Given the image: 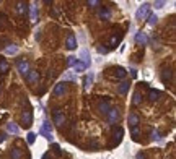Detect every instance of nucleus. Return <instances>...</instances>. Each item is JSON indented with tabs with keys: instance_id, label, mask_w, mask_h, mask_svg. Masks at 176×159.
Returning a JSON list of instances; mask_svg holds the SVG:
<instances>
[{
	"instance_id": "nucleus-1",
	"label": "nucleus",
	"mask_w": 176,
	"mask_h": 159,
	"mask_svg": "<svg viewBox=\"0 0 176 159\" xmlns=\"http://www.w3.org/2000/svg\"><path fill=\"white\" fill-rule=\"evenodd\" d=\"M39 135H42L47 141H54V133H52V127H51V123L47 122V120H44L41 125V128H39Z\"/></svg>"
},
{
	"instance_id": "nucleus-2",
	"label": "nucleus",
	"mask_w": 176,
	"mask_h": 159,
	"mask_svg": "<svg viewBox=\"0 0 176 159\" xmlns=\"http://www.w3.org/2000/svg\"><path fill=\"white\" fill-rule=\"evenodd\" d=\"M148 13H150V3H142L139 8H137V12H135V20L137 21L145 20V18L148 17Z\"/></svg>"
},
{
	"instance_id": "nucleus-3",
	"label": "nucleus",
	"mask_w": 176,
	"mask_h": 159,
	"mask_svg": "<svg viewBox=\"0 0 176 159\" xmlns=\"http://www.w3.org/2000/svg\"><path fill=\"white\" fill-rule=\"evenodd\" d=\"M52 93H54V96H62V94H65L67 93V85H65V81L57 83V85L54 86Z\"/></svg>"
},
{
	"instance_id": "nucleus-4",
	"label": "nucleus",
	"mask_w": 176,
	"mask_h": 159,
	"mask_svg": "<svg viewBox=\"0 0 176 159\" xmlns=\"http://www.w3.org/2000/svg\"><path fill=\"white\" fill-rule=\"evenodd\" d=\"M118 120H119V110L118 109H109V112H108V123H109V125H114Z\"/></svg>"
},
{
	"instance_id": "nucleus-5",
	"label": "nucleus",
	"mask_w": 176,
	"mask_h": 159,
	"mask_svg": "<svg viewBox=\"0 0 176 159\" xmlns=\"http://www.w3.org/2000/svg\"><path fill=\"white\" fill-rule=\"evenodd\" d=\"M78 60L82 62L83 65L86 67V68H88V67L91 65V59H90V54H88V50L86 49H83L82 52H80V59H78Z\"/></svg>"
},
{
	"instance_id": "nucleus-6",
	"label": "nucleus",
	"mask_w": 176,
	"mask_h": 159,
	"mask_svg": "<svg viewBox=\"0 0 176 159\" xmlns=\"http://www.w3.org/2000/svg\"><path fill=\"white\" fill-rule=\"evenodd\" d=\"M64 122H65V117H64V114H62L61 109H56L54 110V123L56 125H64Z\"/></svg>"
},
{
	"instance_id": "nucleus-7",
	"label": "nucleus",
	"mask_w": 176,
	"mask_h": 159,
	"mask_svg": "<svg viewBox=\"0 0 176 159\" xmlns=\"http://www.w3.org/2000/svg\"><path fill=\"white\" fill-rule=\"evenodd\" d=\"M17 68H18V72H20L21 75H25V76H26V75H28V72H29V63L26 60H20L17 63Z\"/></svg>"
},
{
	"instance_id": "nucleus-8",
	"label": "nucleus",
	"mask_w": 176,
	"mask_h": 159,
	"mask_svg": "<svg viewBox=\"0 0 176 159\" xmlns=\"http://www.w3.org/2000/svg\"><path fill=\"white\" fill-rule=\"evenodd\" d=\"M135 42L139 45H147L148 44V37L145 33H142V31H139V33L135 34Z\"/></svg>"
},
{
	"instance_id": "nucleus-9",
	"label": "nucleus",
	"mask_w": 176,
	"mask_h": 159,
	"mask_svg": "<svg viewBox=\"0 0 176 159\" xmlns=\"http://www.w3.org/2000/svg\"><path fill=\"white\" fill-rule=\"evenodd\" d=\"M67 49H69V50L77 49V39H75V36L72 33L67 34Z\"/></svg>"
},
{
	"instance_id": "nucleus-10",
	"label": "nucleus",
	"mask_w": 176,
	"mask_h": 159,
	"mask_svg": "<svg viewBox=\"0 0 176 159\" xmlns=\"http://www.w3.org/2000/svg\"><path fill=\"white\" fill-rule=\"evenodd\" d=\"M38 13H39V10H38V3H36V2H33L31 7H29V20L36 21L38 20Z\"/></svg>"
},
{
	"instance_id": "nucleus-11",
	"label": "nucleus",
	"mask_w": 176,
	"mask_h": 159,
	"mask_svg": "<svg viewBox=\"0 0 176 159\" xmlns=\"http://www.w3.org/2000/svg\"><path fill=\"white\" fill-rule=\"evenodd\" d=\"M21 122L25 123L26 127L31 125V122H33V114H31V110H25V112H23V115H21Z\"/></svg>"
},
{
	"instance_id": "nucleus-12",
	"label": "nucleus",
	"mask_w": 176,
	"mask_h": 159,
	"mask_svg": "<svg viewBox=\"0 0 176 159\" xmlns=\"http://www.w3.org/2000/svg\"><path fill=\"white\" fill-rule=\"evenodd\" d=\"M122 135H124V130L122 128H118V130L114 131V138H113V145H119L121 143V140H122Z\"/></svg>"
},
{
	"instance_id": "nucleus-13",
	"label": "nucleus",
	"mask_w": 176,
	"mask_h": 159,
	"mask_svg": "<svg viewBox=\"0 0 176 159\" xmlns=\"http://www.w3.org/2000/svg\"><path fill=\"white\" fill-rule=\"evenodd\" d=\"M26 80H28L29 83L38 81V80H39V73H38L36 70H29V72H28V75H26Z\"/></svg>"
},
{
	"instance_id": "nucleus-14",
	"label": "nucleus",
	"mask_w": 176,
	"mask_h": 159,
	"mask_svg": "<svg viewBox=\"0 0 176 159\" xmlns=\"http://www.w3.org/2000/svg\"><path fill=\"white\" fill-rule=\"evenodd\" d=\"M127 122H129L131 128H132V127H139V115H137V114H129Z\"/></svg>"
},
{
	"instance_id": "nucleus-15",
	"label": "nucleus",
	"mask_w": 176,
	"mask_h": 159,
	"mask_svg": "<svg viewBox=\"0 0 176 159\" xmlns=\"http://www.w3.org/2000/svg\"><path fill=\"white\" fill-rule=\"evenodd\" d=\"M7 131L12 133V135H18V133H20V127H18L17 123L10 122V123H7Z\"/></svg>"
},
{
	"instance_id": "nucleus-16",
	"label": "nucleus",
	"mask_w": 176,
	"mask_h": 159,
	"mask_svg": "<svg viewBox=\"0 0 176 159\" xmlns=\"http://www.w3.org/2000/svg\"><path fill=\"white\" fill-rule=\"evenodd\" d=\"M98 17L101 18V20H109V18H111V10L108 8V7H103V8L99 10Z\"/></svg>"
},
{
	"instance_id": "nucleus-17",
	"label": "nucleus",
	"mask_w": 176,
	"mask_h": 159,
	"mask_svg": "<svg viewBox=\"0 0 176 159\" xmlns=\"http://www.w3.org/2000/svg\"><path fill=\"white\" fill-rule=\"evenodd\" d=\"M129 88H131V83H129V81H122L121 85L118 86V93L119 94H126L127 91H129Z\"/></svg>"
},
{
	"instance_id": "nucleus-18",
	"label": "nucleus",
	"mask_w": 176,
	"mask_h": 159,
	"mask_svg": "<svg viewBox=\"0 0 176 159\" xmlns=\"http://www.w3.org/2000/svg\"><path fill=\"white\" fill-rule=\"evenodd\" d=\"M72 68H74V72H75V73H80V72H85V70H86V67L83 65L82 62H80V60L77 59V62H75L74 65H72Z\"/></svg>"
},
{
	"instance_id": "nucleus-19",
	"label": "nucleus",
	"mask_w": 176,
	"mask_h": 159,
	"mask_svg": "<svg viewBox=\"0 0 176 159\" xmlns=\"http://www.w3.org/2000/svg\"><path fill=\"white\" fill-rule=\"evenodd\" d=\"M93 73H90V75H86L85 78H83V88H85V89H88V88H90L91 85H93Z\"/></svg>"
},
{
	"instance_id": "nucleus-20",
	"label": "nucleus",
	"mask_w": 176,
	"mask_h": 159,
	"mask_svg": "<svg viewBox=\"0 0 176 159\" xmlns=\"http://www.w3.org/2000/svg\"><path fill=\"white\" fill-rule=\"evenodd\" d=\"M109 109H111V102L109 101H103L101 104H99V112H101V114H108Z\"/></svg>"
},
{
	"instance_id": "nucleus-21",
	"label": "nucleus",
	"mask_w": 176,
	"mask_h": 159,
	"mask_svg": "<svg viewBox=\"0 0 176 159\" xmlns=\"http://www.w3.org/2000/svg\"><path fill=\"white\" fill-rule=\"evenodd\" d=\"M5 54H8V55H15V54H18V45L8 44L7 47H5Z\"/></svg>"
},
{
	"instance_id": "nucleus-22",
	"label": "nucleus",
	"mask_w": 176,
	"mask_h": 159,
	"mask_svg": "<svg viewBox=\"0 0 176 159\" xmlns=\"http://www.w3.org/2000/svg\"><path fill=\"white\" fill-rule=\"evenodd\" d=\"M160 96H161V93H160V91H155V89H152L150 93H148V99H150L152 102L158 101V99H160Z\"/></svg>"
},
{
	"instance_id": "nucleus-23",
	"label": "nucleus",
	"mask_w": 176,
	"mask_h": 159,
	"mask_svg": "<svg viewBox=\"0 0 176 159\" xmlns=\"http://www.w3.org/2000/svg\"><path fill=\"white\" fill-rule=\"evenodd\" d=\"M147 23H148V26H155L157 23H158V17H157V15H148Z\"/></svg>"
},
{
	"instance_id": "nucleus-24",
	"label": "nucleus",
	"mask_w": 176,
	"mask_h": 159,
	"mask_svg": "<svg viewBox=\"0 0 176 159\" xmlns=\"http://www.w3.org/2000/svg\"><path fill=\"white\" fill-rule=\"evenodd\" d=\"M0 72L2 73H7L8 72V62L7 60H0Z\"/></svg>"
},
{
	"instance_id": "nucleus-25",
	"label": "nucleus",
	"mask_w": 176,
	"mask_h": 159,
	"mask_svg": "<svg viewBox=\"0 0 176 159\" xmlns=\"http://www.w3.org/2000/svg\"><path fill=\"white\" fill-rule=\"evenodd\" d=\"M140 102H142L140 93H135V94H134V98H132V104H134V106H140Z\"/></svg>"
},
{
	"instance_id": "nucleus-26",
	"label": "nucleus",
	"mask_w": 176,
	"mask_h": 159,
	"mask_svg": "<svg viewBox=\"0 0 176 159\" xmlns=\"http://www.w3.org/2000/svg\"><path fill=\"white\" fill-rule=\"evenodd\" d=\"M26 141H28L29 145H33V143L36 141V133H33V131H29V133L26 135Z\"/></svg>"
},
{
	"instance_id": "nucleus-27",
	"label": "nucleus",
	"mask_w": 176,
	"mask_h": 159,
	"mask_svg": "<svg viewBox=\"0 0 176 159\" xmlns=\"http://www.w3.org/2000/svg\"><path fill=\"white\" fill-rule=\"evenodd\" d=\"M116 76H118V78H124V76H126V70H124L122 68V67H118V68H116Z\"/></svg>"
},
{
	"instance_id": "nucleus-28",
	"label": "nucleus",
	"mask_w": 176,
	"mask_h": 159,
	"mask_svg": "<svg viewBox=\"0 0 176 159\" xmlns=\"http://www.w3.org/2000/svg\"><path fill=\"white\" fill-rule=\"evenodd\" d=\"M21 158V151L18 148H13L12 149V159H20Z\"/></svg>"
},
{
	"instance_id": "nucleus-29",
	"label": "nucleus",
	"mask_w": 176,
	"mask_h": 159,
	"mask_svg": "<svg viewBox=\"0 0 176 159\" xmlns=\"http://www.w3.org/2000/svg\"><path fill=\"white\" fill-rule=\"evenodd\" d=\"M17 12L20 13V15H23V13L26 12V3H23V2H20V3H18V8H17Z\"/></svg>"
},
{
	"instance_id": "nucleus-30",
	"label": "nucleus",
	"mask_w": 176,
	"mask_h": 159,
	"mask_svg": "<svg viewBox=\"0 0 176 159\" xmlns=\"http://www.w3.org/2000/svg\"><path fill=\"white\" fill-rule=\"evenodd\" d=\"M119 41H121V37H119V36H113V37H111V41H109V45H111V47H116V44H118Z\"/></svg>"
},
{
	"instance_id": "nucleus-31",
	"label": "nucleus",
	"mask_w": 176,
	"mask_h": 159,
	"mask_svg": "<svg viewBox=\"0 0 176 159\" xmlns=\"http://www.w3.org/2000/svg\"><path fill=\"white\" fill-rule=\"evenodd\" d=\"M152 140H155V141H160V140H161L158 130H152Z\"/></svg>"
},
{
	"instance_id": "nucleus-32",
	"label": "nucleus",
	"mask_w": 176,
	"mask_h": 159,
	"mask_svg": "<svg viewBox=\"0 0 176 159\" xmlns=\"http://www.w3.org/2000/svg\"><path fill=\"white\" fill-rule=\"evenodd\" d=\"M86 5H88V7H91V8H96V7L99 5V2H98V0H88V2H86Z\"/></svg>"
},
{
	"instance_id": "nucleus-33",
	"label": "nucleus",
	"mask_w": 176,
	"mask_h": 159,
	"mask_svg": "<svg viewBox=\"0 0 176 159\" xmlns=\"http://www.w3.org/2000/svg\"><path fill=\"white\" fill-rule=\"evenodd\" d=\"M161 76H163V81H168V80L171 78V72H170V70H165Z\"/></svg>"
},
{
	"instance_id": "nucleus-34",
	"label": "nucleus",
	"mask_w": 176,
	"mask_h": 159,
	"mask_svg": "<svg viewBox=\"0 0 176 159\" xmlns=\"http://www.w3.org/2000/svg\"><path fill=\"white\" fill-rule=\"evenodd\" d=\"M132 136H134V140H137V136H139V127H132Z\"/></svg>"
},
{
	"instance_id": "nucleus-35",
	"label": "nucleus",
	"mask_w": 176,
	"mask_h": 159,
	"mask_svg": "<svg viewBox=\"0 0 176 159\" xmlns=\"http://www.w3.org/2000/svg\"><path fill=\"white\" fill-rule=\"evenodd\" d=\"M75 62H77V59H75V57H69V59H67V65L72 67V65L75 63Z\"/></svg>"
},
{
	"instance_id": "nucleus-36",
	"label": "nucleus",
	"mask_w": 176,
	"mask_h": 159,
	"mask_svg": "<svg viewBox=\"0 0 176 159\" xmlns=\"http://www.w3.org/2000/svg\"><path fill=\"white\" fill-rule=\"evenodd\" d=\"M165 7V2L163 0H158V2H155V8H163Z\"/></svg>"
},
{
	"instance_id": "nucleus-37",
	"label": "nucleus",
	"mask_w": 176,
	"mask_h": 159,
	"mask_svg": "<svg viewBox=\"0 0 176 159\" xmlns=\"http://www.w3.org/2000/svg\"><path fill=\"white\" fill-rule=\"evenodd\" d=\"M108 50H109V49H108V47H103V45H99V47H98L99 54H108Z\"/></svg>"
},
{
	"instance_id": "nucleus-38",
	"label": "nucleus",
	"mask_w": 176,
	"mask_h": 159,
	"mask_svg": "<svg viewBox=\"0 0 176 159\" xmlns=\"http://www.w3.org/2000/svg\"><path fill=\"white\" fill-rule=\"evenodd\" d=\"M5 140H7V135H5V133H0V145H2Z\"/></svg>"
},
{
	"instance_id": "nucleus-39",
	"label": "nucleus",
	"mask_w": 176,
	"mask_h": 159,
	"mask_svg": "<svg viewBox=\"0 0 176 159\" xmlns=\"http://www.w3.org/2000/svg\"><path fill=\"white\" fill-rule=\"evenodd\" d=\"M131 75H132V78H137V70H135V68H131Z\"/></svg>"
},
{
	"instance_id": "nucleus-40",
	"label": "nucleus",
	"mask_w": 176,
	"mask_h": 159,
	"mask_svg": "<svg viewBox=\"0 0 176 159\" xmlns=\"http://www.w3.org/2000/svg\"><path fill=\"white\" fill-rule=\"evenodd\" d=\"M5 17H0V28H3V26H5Z\"/></svg>"
},
{
	"instance_id": "nucleus-41",
	"label": "nucleus",
	"mask_w": 176,
	"mask_h": 159,
	"mask_svg": "<svg viewBox=\"0 0 176 159\" xmlns=\"http://www.w3.org/2000/svg\"><path fill=\"white\" fill-rule=\"evenodd\" d=\"M54 149H56L57 154H61V148H59V145H54Z\"/></svg>"
},
{
	"instance_id": "nucleus-42",
	"label": "nucleus",
	"mask_w": 176,
	"mask_h": 159,
	"mask_svg": "<svg viewBox=\"0 0 176 159\" xmlns=\"http://www.w3.org/2000/svg\"><path fill=\"white\" fill-rule=\"evenodd\" d=\"M64 80H75L74 75H67V76H64Z\"/></svg>"
},
{
	"instance_id": "nucleus-43",
	"label": "nucleus",
	"mask_w": 176,
	"mask_h": 159,
	"mask_svg": "<svg viewBox=\"0 0 176 159\" xmlns=\"http://www.w3.org/2000/svg\"><path fill=\"white\" fill-rule=\"evenodd\" d=\"M34 37H36V41H39V39H41V33L38 31V33H36V36H34Z\"/></svg>"
},
{
	"instance_id": "nucleus-44",
	"label": "nucleus",
	"mask_w": 176,
	"mask_h": 159,
	"mask_svg": "<svg viewBox=\"0 0 176 159\" xmlns=\"http://www.w3.org/2000/svg\"><path fill=\"white\" fill-rule=\"evenodd\" d=\"M137 159H145V156H143L142 153H139V154H137Z\"/></svg>"
}]
</instances>
